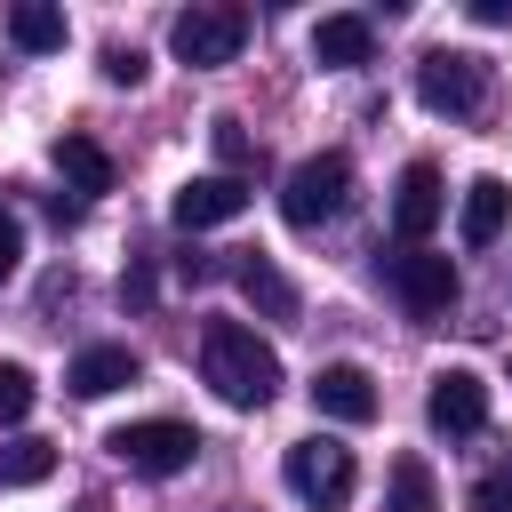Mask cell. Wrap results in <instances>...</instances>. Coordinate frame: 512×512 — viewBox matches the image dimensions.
<instances>
[{"label":"cell","mask_w":512,"mask_h":512,"mask_svg":"<svg viewBox=\"0 0 512 512\" xmlns=\"http://www.w3.org/2000/svg\"><path fill=\"white\" fill-rule=\"evenodd\" d=\"M104 448H112L128 472H144V480H176V472L200 456V432L176 424V416H144V424H120Z\"/></svg>","instance_id":"cell-5"},{"label":"cell","mask_w":512,"mask_h":512,"mask_svg":"<svg viewBox=\"0 0 512 512\" xmlns=\"http://www.w3.org/2000/svg\"><path fill=\"white\" fill-rule=\"evenodd\" d=\"M392 512H432V472H424L416 456L392 464Z\"/></svg>","instance_id":"cell-19"},{"label":"cell","mask_w":512,"mask_h":512,"mask_svg":"<svg viewBox=\"0 0 512 512\" xmlns=\"http://www.w3.org/2000/svg\"><path fill=\"white\" fill-rule=\"evenodd\" d=\"M104 80L112 88H136L144 80V48H104Z\"/></svg>","instance_id":"cell-22"},{"label":"cell","mask_w":512,"mask_h":512,"mask_svg":"<svg viewBox=\"0 0 512 512\" xmlns=\"http://www.w3.org/2000/svg\"><path fill=\"white\" fill-rule=\"evenodd\" d=\"M472 512H512V472H488L472 488Z\"/></svg>","instance_id":"cell-23"},{"label":"cell","mask_w":512,"mask_h":512,"mask_svg":"<svg viewBox=\"0 0 512 512\" xmlns=\"http://www.w3.org/2000/svg\"><path fill=\"white\" fill-rule=\"evenodd\" d=\"M368 48H376V24L368 16H320L312 24V64H328V72L368 64Z\"/></svg>","instance_id":"cell-15"},{"label":"cell","mask_w":512,"mask_h":512,"mask_svg":"<svg viewBox=\"0 0 512 512\" xmlns=\"http://www.w3.org/2000/svg\"><path fill=\"white\" fill-rule=\"evenodd\" d=\"M344 200H352V160H344V152H312V160H296L288 184H280V216H288L296 232H320L328 216H344Z\"/></svg>","instance_id":"cell-4"},{"label":"cell","mask_w":512,"mask_h":512,"mask_svg":"<svg viewBox=\"0 0 512 512\" xmlns=\"http://www.w3.org/2000/svg\"><path fill=\"white\" fill-rule=\"evenodd\" d=\"M312 408L336 416V424H368V416H376V376H368L360 360H328V368L312 376Z\"/></svg>","instance_id":"cell-10"},{"label":"cell","mask_w":512,"mask_h":512,"mask_svg":"<svg viewBox=\"0 0 512 512\" xmlns=\"http://www.w3.org/2000/svg\"><path fill=\"white\" fill-rule=\"evenodd\" d=\"M64 8H40V0H24V8H8V40L16 48H32V56H48V48H64Z\"/></svg>","instance_id":"cell-17"},{"label":"cell","mask_w":512,"mask_h":512,"mask_svg":"<svg viewBox=\"0 0 512 512\" xmlns=\"http://www.w3.org/2000/svg\"><path fill=\"white\" fill-rule=\"evenodd\" d=\"M64 384H72V400H112L120 384H136V352H128V344H88V352L64 368Z\"/></svg>","instance_id":"cell-12"},{"label":"cell","mask_w":512,"mask_h":512,"mask_svg":"<svg viewBox=\"0 0 512 512\" xmlns=\"http://www.w3.org/2000/svg\"><path fill=\"white\" fill-rule=\"evenodd\" d=\"M32 368H16V360H0V424H24L32 416Z\"/></svg>","instance_id":"cell-20"},{"label":"cell","mask_w":512,"mask_h":512,"mask_svg":"<svg viewBox=\"0 0 512 512\" xmlns=\"http://www.w3.org/2000/svg\"><path fill=\"white\" fill-rule=\"evenodd\" d=\"M200 376L224 408H264L280 392V352L240 320H208L200 328Z\"/></svg>","instance_id":"cell-1"},{"label":"cell","mask_w":512,"mask_h":512,"mask_svg":"<svg viewBox=\"0 0 512 512\" xmlns=\"http://www.w3.org/2000/svg\"><path fill=\"white\" fill-rule=\"evenodd\" d=\"M56 168H64L72 192H112V160H104L96 136H56Z\"/></svg>","instance_id":"cell-16"},{"label":"cell","mask_w":512,"mask_h":512,"mask_svg":"<svg viewBox=\"0 0 512 512\" xmlns=\"http://www.w3.org/2000/svg\"><path fill=\"white\" fill-rule=\"evenodd\" d=\"M232 280H240V296L264 312V320H296V280L272 264V256H256V248H240V264H232Z\"/></svg>","instance_id":"cell-14"},{"label":"cell","mask_w":512,"mask_h":512,"mask_svg":"<svg viewBox=\"0 0 512 512\" xmlns=\"http://www.w3.org/2000/svg\"><path fill=\"white\" fill-rule=\"evenodd\" d=\"M16 256H24V232H16V224H8V216H0V280H8V272H16Z\"/></svg>","instance_id":"cell-24"},{"label":"cell","mask_w":512,"mask_h":512,"mask_svg":"<svg viewBox=\"0 0 512 512\" xmlns=\"http://www.w3.org/2000/svg\"><path fill=\"white\" fill-rule=\"evenodd\" d=\"M424 424H432V432H448V440L480 432V424H488V384H480L472 368H440V376H432V392H424Z\"/></svg>","instance_id":"cell-8"},{"label":"cell","mask_w":512,"mask_h":512,"mask_svg":"<svg viewBox=\"0 0 512 512\" xmlns=\"http://www.w3.org/2000/svg\"><path fill=\"white\" fill-rule=\"evenodd\" d=\"M384 280H392V296H400L416 320H432V312L456 304V264L432 256V248H400V256H384Z\"/></svg>","instance_id":"cell-7"},{"label":"cell","mask_w":512,"mask_h":512,"mask_svg":"<svg viewBox=\"0 0 512 512\" xmlns=\"http://www.w3.org/2000/svg\"><path fill=\"white\" fill-rule=\"evenodd\" d=\"M240 40H248V8H184V16L168 24L176 64H192V72L232 64V56H240Z\"/></svg>","instance_id":"cell-6"},{"label":"cell","mask_w":512,"mask_h":512,"mask_svg":"<svg viewBox=\"0 0 512 512\" xmlns=\"http://www.w3.org/2000/svg\"><path fill=\"white\" fill-rule=\"evenodd\" d=\"M240 208H248V184H240V176H192V184H176V200H168V216H176L184 232L232 224Z\"/></svg>","instance_id":"cell-11"},{"label":"cell","mask_w":512,"mask_h":512,"mask_svg":"<svg viewBox=\"0 0 512 512\" xmlns=\"http://www.w3.org/2000/svg\"><path fill=\"white\" fill-rule=\"evenodd\" d=\"M280 480H288L296 504H312V512H344L352 488H360V464H352L344 440H296V448L280 456Z\"/></svg>","instance_id":"cell-2"},{"label":"cell","mask_w":512,"mask_h":512,"mask_svg":"<svg viewBox=\"0 0 512 512\" xmlns=\"http://www.w3.org/2000/svg\"><path fill=\"white\" fill-rule=\"evenodd\" d=\"M216 152H224V168H248V160H256V144H248V128H240L232 112L216 120Z\"/></svg>","instance_id":"cell-21"},{"label":"cell","mask_w":512,"mask_h":512,"mask_svg":"<svg viewBox=\"0 0 512 512\" xmlns=\"http://www.w3.org/2000/svg\"><path fill=\"white\" fill-rule=\"evenodd\" d=\"M416 96H424V112H440V120H480V112H488V56H472V48H432V56L416 64Z\"/></svg>","instance_id":"cell-3"},{"label":"cell","mask_w":512,"mask_h":512,"mask_svg":"<svg viewBox=\"0 0 512 512\" xmlns=\"http://www.w3.org/2000/svg\"><path fill=\"white\" fill-rule=\"evenodd\" d=\"M504 216H512V184H504V176H472V184H464V208H456L464 248H488V240L504 232Z\"/></svg>","instance_id":"cell-13"},{"label":"cell","mask_w":512,"mask_h":512,"mask_svg":"<svg viewBox=\"0 0 512 512\" xmlns=\"http://www.w3.org/2000/svg\"><path fill=\"white\" fill-rule=\"evenodd\" d=\"M56 472V448L48 440H8L0 448V488H32V480H48Z\"/></svg>","instance_id":"cell-18"},{"label":"cell","mask_w":512,"mask_h":512,"mask_svg":"<svg viewBox=\"0 0 512 512\" xmlns=\"http://www.w3.org/2000/svg\"><path fill=\"white\" fill-rule=\"evenodd\" d=\"M440 208H448L440 168H432V160H408V168H400V192H392V232H400V248H424L432 224H440Z\"/></svg>","instance_id":"cell-9"}]
</instances>
